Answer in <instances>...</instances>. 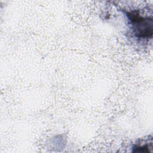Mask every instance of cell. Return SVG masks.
I'll return each mask as SVG.
<instances>
[{"label":"cell","mask_w":153,"mask_h":153,"mask_svg":"<svg viewBox=\"0 0 153 153\" xmlns=\"http://www.w3.org/2000/svg\"><path fill=\"white\" fill-rule=\"evenodd\" d=\"M126 15L130 22L133 34L137 38L143 39L152 37L153 22L151 17L142 16L137 11H128Z\"/></svg>","instance_id":"1"},{"label":"cell","mask_w":153,"mask_h":153,"mask_svg":"<svg viewBox=\"0 0 153 153\" xmlns=\"http://www.w3.org/2000/svg\"><path fill=\"white\" fill-rule=\"evenodd\" d=\"M150 149H152V142L149 143H145L144 145H136L133 147V152H151Z\"/></svg>","instance_id":"2"}]
</instances>
